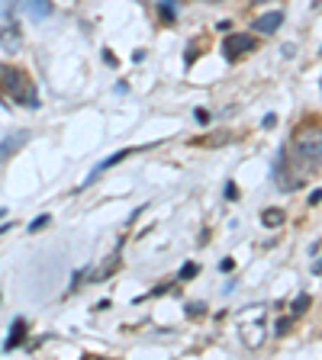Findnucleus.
<instances>
[{
  "label": "nucleus",
  "instance_id": "11",
  "mask_svg": "<svg viewBox=\"0 0 322 360\" xmlns=\"http://www.w3.org/2000/svg\"><path fill=\"white\" fill-rule=\"evenodd\" d=\"M45 222H49V216H39V219H36V222H32V225H30V232H39V229H42V225H45Z\"/></svg>",
  "mask_w": 322,
  "mask_h": 360
},
{
  "label": "nucleus",
  "instance_id": "13",
  "mask_svg": "<svg viewBox=\"0 0 322 360\" xmlns=\"http://www.w3.org/2000/svg\"><path fill=\"white\" fill-rule=\"evenodd\" d=\"M187 315H203V302H190Z\"/></svg>",
  "mask_w": 322,
  "mask_h": 360
},
{
  "label": "nucleus",
  "instance_id": "4",
  "mask_svg": "<svg viewBox=\"0 0 322 360\" xmlns=\"http://www.w3.org/2000/svg\"><path fill=\"white\" fill-rule=\"evenodd\" d=\"M284 22V13L280 10H274V13H264L255 20V30L261 32V36H271V32H278V26Z\"/></svg>",
  "mask_w": 322,
  "mask_h": 360
},
{
  "label": "nucleus",
  "instance_id": "9",
  "mask_svg": "<svg viewBox=\"0 0 322 360\" xmlns=\"http://www.w3.org/2000/svg\"><path fill=\"white\" fill-rule=\"evenodd\" d=\"M10 331H13V335L7 338V351H13V347L20 345V338H23V322H13V328Z\"/></svg>",
  "mask_w": 322,
  "mask_h": 360
},
{
  "label": "nucleus",
  "instance_id": "10",
  "mask_svg": "<svg viewBox=\"0 0 322 360\" xmlns=\"http://www.w3.org/2000/svg\"><path fill=\"white\" fill-rule=\"evenodd\" d=\"M309 306V296H297V302H293V315H303Z\"/></svg>",
  "mask_w": 322,
  "mask_h": 360
},
{
  "label": "nucleus",
  "instance_id": "14",
  "mask_svg": "<svg viewBox=\"0 0 322 360\" xmlns=\"http://www.w3.org/2000/svg\"><path fill=\"white\" fill-rule=\"evenodd\" d=\"M194 116H197V122H210V112H206V110H197Z\"/></svg>",
  "mask_w": 322,
  "mask_h": 360
},
{
  "label": "nucleus",
  "instance_id": "6",
  "mask_svg": "<svg viewBox=\"0 0 322 360\" xmlns=\"http://www.w3.org/2000/svg\"><path fill=\"white\" fill-rule=\"evenodd\" d=\"M0 45H7V52L20 49V26L16 22H10L7 30H0Z\"/></svg>",
  "mask_w": 322,
  "mask_h": 360
},
{
  "label": "nucleus",
  "instance_id": "8",
  "mask_svg": "<svg viewBox=\"0 0 322 360\" xmlns=\"http://www.w3.org/2000/svg\"><path fill=\"white\" fill-rule=\"evenodd\" d=\"M261 225L264 229H280V225H284V210H278V206L264 210L261 212Z\"/></svg>",
  "mask_w": 322,
  "mask_h": 360
},
{
  "label": "nucleus",
  "instance_id": "7",
  "mask_svg": "<svg viewBox=\"0 0 322 360\" xmlns=\"http://www.w3.org/2000/svg\"><path fill=\"white\" fill-rule=\"evenodd\" d=\"M26 10L32 20H45V16H52V0H26Z\"/></svg>",
  "mask_w": 322,
  "mask_h": 360
},
{
  "label": "nucleus",
  "instance_id": "12",
  "mask_svg": "<svg viewBox=\"0 0 322 360\" xmlns=\"http://www.w3.org/2000/svg\"><path fill=\"white\" fill-rule=\"evenodd\" d=\"M194 274H197V264H187V267L180 270V277H184V280H187V277H194Z\"/></svg>",
  "mask_w": 322,
  "mask_h": 360
},
{
  "label": "nucleus",
  "instance_id": "3",
  "mask_svg": "<svg viewBox=\"0 0 322 360\" xmlns=\"http://www.w3.org/2000/svg\"><path fill=\"white\" fill-rule=\"evenodd\" d=\"M26 142H30V132H13V135H7V139L0 142V161H4V158H10V155H16V151H20Z\"/></svg>",
  "mask_w": 322,
  "mask_h": 360
},
{
  "label": "nucleus",
  "instance_id": "16",
  "mask_svg": "<svg viewBox=\"0 0 322 360\" xmlns=\"http://www.w3.org/2000/svg\"><path fill=\"white\" fill-rule=\"evenodd\" d=\"M319 87H322V81H319Z\"/></svg>",
  "mask_w": 322,
  "mask_h": 360
},
{
  "label": "nucleus",
  "instance_id": "1",
  "mask_svg": "<svg viewBox=\"0 0 322 360\" xmlns=\"http://www.w3.org/2000/svg\"><path fill=\"white\" fill-rule=\"evenodd\" d=\"M0 87L7 90L10 97H16V103H30V106H39L36 100V90L30 87L26 75L16 71V68H0Z\"/></svg>",
  "mask_w": 322,
  "mask_h": 360
},
{
  "label": "nucleus",
  "instance_id": "2",
  "mask_svg": "<svg viewBox=\"0 0 322 360\" xmlns=\"http://www.w3.org/2000/svg\"><path fill=\"white\" fill-rule=\"evenodd\" d=\"M297 158H300V165L309 167V171L322 165V132L319 129L300 132V139H297Z\"/></svg>",
  "mask_w": 322,
  "mask_h": 360
},
{
  "label": "nucleus",
  "instance_id": "15",
  "mask_svg": "<svg viewBox=\"0 0 322 360\" xmlns=\"http://www.w3.org/2000/svg\"><path fill=\"white\" fill-rule=\"evenodd\" d=\"M210 4H223V0H210Z\"/></svg>",
  "mask_w": 322,
  "mask_h": 360
},
{
  "label": "nucleus",
  "instance_id": "5",
  "mask_svg": "<svg viewBox=\"0 0 322 360\" xmlns=\"http://www.w3.org/2000/svg\"><path fill=\"white\" fill-rule=\"evenodd\" d=\"M225 49L229 52H248V49H255V39L248 36V32H235V36L225 39Z\"/></svg>",
  "mask_w": 322,
  "mask_h": 360
}]
</instances>
